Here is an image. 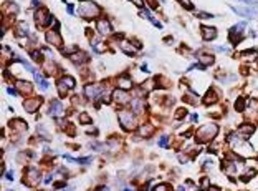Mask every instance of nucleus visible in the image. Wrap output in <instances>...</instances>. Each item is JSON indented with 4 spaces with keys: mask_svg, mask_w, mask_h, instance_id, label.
Segmentation results:
<instances>
[{
    "mask_svg": "<svg viewBox=\"0 0 258 191\" xmlns=\"http://www.w3.org/2000/svg\"><path fill=\"white\" fill-rule=\"evenodd\" d=\"M218 133V126L213 123H208V125H204L197 131V141L199 143H208L210 140H213V136H217Z\"/></svg>",
    "mask_w": 258,
    "mask_h": 191,
    "instance_id": "f257e3e1",
    "label": "nucleus"
},
{
    "mask_svg": "<svg viewBox=\"0 0 258 191\" xmlns=\"http://www.w3.org/2000/svg\"><path fill=\"white\" fill-rule=\"evenodd\" d=\"M117 116H119V123L121 126L124 128L126 131H133L134 128H136V120H134L133 113L128 110H121L119 113H117Z\"/></svg>",
    "mask_w": 258,
    "mask_h": 191,
    "instance_id": "f03ea898",
    "label": "nucleus"
},
{
    "mask_svg": "<svg viewBox=\"0 0 258 191\" xmlns=\"http://www.w3.org/2000/svg\"><path fill=\"white\" fill-rule=\"evenodd\" d=\"M78 13L84 18H94L99 13V9H98V5L94 2H84V4H81Z\"/></svg>",
    "mask_w": 258,
    "mask_h": 191,
    "instance_id": "7ed1b4c3",
    "label": "nucleus"
},
{
    "mask_svg": "<svg viewBox=\"0 0 258 191\" xmlns=\"http://www.w3.org/2000/svg\"><path fill=\"white\" fill-rule=\"evenodd\" d=\"M245 27H246L245 22H241V23H237L235 27H232V28H230V38H232L233 43H237L238 40H240V35L243 33Z\"/></svg>",
    "mask_w": 258,
    "mask_h": 191,
    "instance_id": "20e7f679",
    "label": "nucleus"
},
{
    "mask_svg": "<svg viewBox=\"0 0 258 191\" xmlns=\"http://www.w3.org/2000/svg\"><path fill=\"white\" fill-rule=\"evenodd\" d=\"M40 105H42V100H40V98H28V100L23 102V108H25L28 113H35Z\"/></svg>",
    "mask_w": 258,
    "mask_h": 191,
    "instance_id": "39448f33",
    "label": "nucleus"
},
{
    "mask_svg": "<svg viewBox=\"0 0 258 191\" xmlns=\"http://www.w3.org/2000/svg\"><path fill=\"white\" fill-rule=\"evenodd\" d=\"M45 38H46V42L51 43V45H55V47H60V45H61V38H60L58 32H55V30H50V32H46Z\"/></svg>",
    "mask_w": 258,
    "mask_h": 191,
    "instance_id": "423d86ee",
    "label": "nucleus"
},
{
    "mask_svg": "<svg viewBox=\"0 0 258 191\" xmlns=\"http://www.w3.org/2000/svg\"><path fill=\"white\" fill-rule=\"evenodd\" d=\"M96 28H98V32H99V33L106 35V33H109V32H111V23H109L108 18H99V20H98V23H96Z\"/></svg>",
    "mask_w": 258,
    "mask_h": 191,
    "instance_id": "0eeeda50",
    "label": "nucleus"
},
{
    "mask_svg": "<svg viewBox=\"0 0 258 191\" xmlns=\"http://www.w3.org/2000/svg\"><path fill=\"white\" fill-rule=\"evenodd\" d=\"M48 113H50L51 116H55V118L61 116V115H63V105H61V103H58V100H53V102H51V106H50V111H48Z\"/></svg>",
    "mask_w": 258,
    "mask_h": 191,
    "instance_id": "6e6552de",
    "label": "nucleus"
},
{
    "mask_svg": "<svg viewBox=\"0 0 258 191\" xmlns=\"http://www.w3.org/2000/svg\"><path fill=\"white\" fill-rule=\"evenodd\" d=\"M233 10L241 15V17H248V18H255L258 17V12L257 10H252V9H240V7H233Z\"/></svg>",
    "mask_w": 258,
    "mask_h": 191,
    "instance_id": "1a4fd4ad",
    "label": "nucleus"
},
{
    "mask_svg": "<svg viewBox=\"0 0 258 191\" xmlns=\"http://www.w3.org/2000/svg\"><path fill=\"white\" fill-rule=\"evenodd\" d=\"M202 37H204V40L210 42L217 37V30L213 27H202Z\"/></svg>",
    "mask_w": 258,
    "mask_h": 191,
    "instance_id": "9d476101",
    "label": "nucleus"
},
{
    "mask_svg": "<svg viewBox=\"0 0 258 191\" xmlns=\"http://www.w3.org/2000/svg\"><path fill=\"white\" fill-rule=\"evenodd\" d=\"M98 93H99V86L94 85V83H89V85L84 86V95H86L88 98H94V97H98Z\"/></svg>",
    "mask_w": 258,
    "mask_h": 191,
    "instance_id": "9b49d317",
    "label": "nucleus"
},
{
    "mask_svg": "<svg viewBox=\"0 0 258 191\" xmlns=\"http://www.w3.org/2000/svg\"><path fill=\"white\" fill-rule=\"evenodd\" d=\"M112 97H114V102L117 103H126L129 100L128 98V93H126V90H114V93H112Z\"/></svg>",
    "mask_w": 258,
    "mask_h": 191,
    "instance_id": "f8f14e48",
    "label": "nucleus"
},
{
    "mask_svg": "<svg viewBox=\"0 0 258 191\" xmlns=\"http://www.w3.org/2000/svg\"><path fill=\"white\" fill-rule=\"evenodd\" d=\"M17 88H18V92H20V93L30 95V93H32V90H33V86H32V83H28V81H18Z\"/></svg>",
    "mask_w": 258,
    "mask_h": 191,
    "instance_id": "ddd939ff",
    "label": "nucleus"
},
{
    "mask_svg": "<svg viewBox=\"0 0 258 191\" xmlns=\"http://www.w3.org/2000/svg\"><path fill=\"white\" fill-rule=\"evenodd\" d=\"M56 88H58V93L61 95V97H66V95H68V88H70V86H68L63 80H58V81H56Z\"/></svg>",
    "mask_w": 258,
    "mask_h": 191,
    "instance_id": "4468645a",
    "label": "nucleus"
},
{
    "mask_svg": "<svg viewBox=\"0 0 258 191\" xmlns=\"http://www.w3.org/2000/svg\"><path fill=\"white\" fill-rule=\"evenodd\" d=\"M38 171L37 170H30L28 171V179H27V184H37L38 183Z\"/></svg>",
    "mask_w": 258,
    "mask_h": 191,
    "instance_id": "2eb2a0df",
    "label": "nucleus"
},
{
    "mask_svg": "<svg viewBox=\"0 0 258 191\" xmlns=\"http://www.w3.org/2000/svg\"><path fill=\"white\" fill-rule=\"evenodd\" d=\"M255 131V126L253 125H243V126H240V133L243 135V138H248L252 133Z\"/></svg>",
    "mask_w": 258,
    "mask_h": 191,
    "instance_id": "dca6fc26",
    "label": "nucleus"
},
{
    "mask_svg": "<svg viewBox=\"0 0 258 191\" xmlns=\"http://www.w3.org/2000/svg\"><path fill=\"white\" fill-rule=\"evenodd\" d=\"M121 48H123V52H126V53L131 55V57L136 55V48L131 47V43H129V42H123V43H121Z\"/></svg>",
    "mask_w": 258,
    "mask_h": 191,
    "instance_id": "f3484780",
    "label": "nucleus"
},
{
    "mask_svg": "<svg viewBox=\"0 0 258 191\" xmlns=\"http://www.w3.org/2000/svg\"><path fill=\"white\" fill-rule=\"evenodd\" d=\"M71 60H73L75 63H83V62H86V60H88V55H86V53H83V52H78L76 55L71 57Z\"/></svg>",
    "mask_w": 258,
    "mask_h": 191,
    "instance_id": "a211bd4d",
    "label": "nucleus"
},
{
    "mask_svg": "<svg viewBox=\"0 0 258 191\" xmlns=\"http://www.w3.org/2000/svg\"><path fill=\"white\" fill-rule=\"evenodd\" d=\"M119 88L121 90H131L133 88V83L129 78H119Z\"/></svg>",
    "mask_w": 258,
    "mask_h": 191,
    "instance_id": "6ab92c4d",
    "label": "nucleus"
},
{
    "mask_svg": "<svg viewBox=\"0 0 258 191\" xmlns=\"http://www.w3.org/2000/svg\"><path fill=\"white\" fill-rule=\"evenodd\" d=\"M215 100H217V98H215V92H213V90H208V93L205 95V98H204V103H205V105H212Z\"/></svg>",
    "mask_w": 258,
    "mask_h": 191,
    "instance_id": "aec40b11",
    "label": "nucleus"
},
{
    "mask_svg": "<svg viewBox=\"0 0 258 191\" xmlns=\"http://www.w3.org/2000/svg\"><path fill=\"white\" fill-rule=\"evenodd\" d=\"M151 133H152V128H151V125H144V126L139 128V135H141V136H149Z\"/></svg>",
    "mask_w": 258,
    "mask_h": 191,
    "instance_id": "412c9836",
    "label": "nucleus"
},
{
    "mask_svg": "<svg viewBox=\"0 0 258 191\" xmlns=\"http://www.w3.org/2000/svg\"><path fill=\"white\" fill-rule=\"evenodd\" d=\"M200 62H202V65H212L213 63V57L212 55H202L200 57Z\"/></svg>",
    "mask_w": 258,
    "mask_h": 191,
    "instance_id": "4be33fe9",
    "label": "nucleus"
},
{
    "mask_svg": "<svg viewBox=\"0 0 258 191\" xmlns=\"http://www.w3.org/2000/svg\"><path fill=\"white\" fill-rule=\"evenodd\" d=\"M12 123H13V126H15V128H20L22 131H25V130H27V125L23 123L22 120H15V121H12Z\"/></svg>",
    "mask_w": 258,
    "mask_h": 191,
    "instance_id": "5701e85b",
    "label": "nucleus"
},
{
    "mask_svg": "<svg viewBox=\"0 0 258 191\" xmlns=\"http://www.w3.org/2000/svg\"><path fill=\"white\" fill-rule=\"evenodd\" d=\"M43 13H45V10H43V9H40L37 13H35V20H37V22H38V23H40L42 27H43V22H42V18H43Z\"/></svg>",
    "mask_w": 258,
    "mask_h": 191,
    "instance_id": "b1692460",
    "label": "nucleus"
},
{
    "mask_svg": "<svg viewBox=\"0 0 258 191\" xmlns=\"http://www.w3.org/2000/svg\"><path fill=\"white\" fill-rule=\"evenodd\" d=\"M79 120H81V123H84V125H89V123H91V118H89V115H86V113H81V115H79Z\"/></svg>",
    "mask_w": 258,
    "mask_h": 191,
    "instance_id": "393cba45",
    "label": "nucleus"
},
{
    "mask_svg": "<svg viewBox=\"0 0 258 191\" xmlns=\"http://www.w3.org/2000/svg\"><path fill=\"white\" fill-rule=\"evenodd\" d=\"M235 108H237L238 111H241L243 108H245V100H243V98H238L237 103H235Z\"/></svg>",
    "mask_w": 258,
    "mask_h": 191,
    "instance_id": "a878e982",
    "label": "nucleus"
},
{
    "mask_svg": "<svg viewBox=\"0 0 258 191\" xmlns=\"http://www.w3.org/2000/svg\"><path fill=\"white\" fill-rule=\"evenodd\" d=\"M61 80L65 81V83H66V85L70 86V88H73V86H75V80H73V78H71V76H63Z\"/></svg>",
    "mask_w": 258,
    "mask_h": 191,
    "instance_id": "bb28decb",
    "label": "nucleus"
},
{
    "mask_svg": "<svg viewBox=\"0 0 258 191\" xmlns=\"http://www.w3.org/2000/svg\"><path fill=\"white\" fill-rule=\"evenodd\" d=\"M225 171L227 173H235V163H225Z\"/></svg>",
    "mask_w": 258,
    "mask_h": 191,
    "instance_id": "cd10ccee",
    "label": "nucleus"
},
{
    "mask_svg": "<svg viewBox=\"0 0 258 191\" xmlns=\"http://www.w3.org/2000/svg\"><path fill=\"white\" fill-rule=\"evenodd\" d=\"M154 191H171V188H169V184H157Z\"/></svg>",
    "mask_w": 258,
    "mask_h": 191,
    "instance_id": "c85d7f7f",
    "label": "nucleus"
},
{
    "mask_svg": "<svg viewBox=\"0 0 258 191\" xmlns=\"http://www.w3.org/2000/svg\"><path fill=\"white\" fill-rule=\"evenodd\" d=\"M133 108H134V111H136V113H138V111H141V108H142L141 102H138V100H133Z\"/></svg>",
    "mask_w": 258,
    "mask_h": 191,
    "instance_id": "c756f323",
    "label": "nucleus"
},
{
    "mask_svg": "<svg viewBox=\"0 0 258 191\" xmlns=\"http://www.w3.org/2000/svg\"><path fill=\"white\" fill-rule=\"evenodd\" d=\"M179 2H180V4H182L187 10H192V9H194V5H192L190 2H189V0H179Z\"/></svg>",
    "mask_w": 258,
    "mask_h": 191,
    "instance_id": "7c9ffc66",
    "label": "nucleus"
},
{
    "mask_svg": "<svg viewBox=\"0 0 258 191\" xmlns=\"http://www.w3.org/2000/svg\"><path fill=\"white\" fill-rule=\"evenodd\" d=\"M51 23H55V17H53V15H48V18L45 20V25H43V27H50Z\"/></svg>",
    "mask_w": 258,
    "mask_h": 191,
    "instance_id": "2f4dec72",
    "label": "nucleus"
},
{
    "mask_svg": "<svg viewBox=\"0 0 258 191\" xmlns=\"http://www.w3.org/2000/svg\"><path fill=\"white\" fill-rule=\"evenodd\" d=\"M169 145V138L167 136H162L161 140H159V146H167Z\"/></svg>",
    "mask_w": 258,
    "mask_h": 191,
    "instance_id": "473e14b6",
    "label": "nucleus"
},
{
    "mask_svg": "<svg viewBox=\"0 0 258 191\" xmlns=\"http://www.w3.org/2000/svg\"><path fill=\"white\" fill-rule=\"evenodd\" d=\"M197 17H199V18H212L213 15H210V13H205V12H200V13H197Z\"/></svg>",
    "mask_w": 258,
    "mask_h": 191,
    "instance_id": "72a5a7b5",
    "label": "nucleus"
},
{
    "mask_svg": "<svg viewBox=\"0 0 258 191\" xmlns=\"http://www.w3.org/2000/svg\"><path fill=\"white\" fill-rule=\"evenodd\" d=\"M184 115H185V110H184V108H179V111H177V113H175V118H182V116H184Z\"/></svg>",
    "mask_w": 258,
    "mask_h": 191,
    "instance_id": "f704fd0d",
    "label": "nucleus"
},
{
    "mask_svg": "<svg viewBox=\"0 0 258 191\" xmlns=\"http://www.w3.org/2000/svg\"><path fill=\"white\" fill-rule=\"evenodd\" d=\"M129 2H133V4L138 5V7H142V5H144V0H129Z\"/></svg>",
    "mask_w": 258,
    "mask_h": 191,
    "instance_id": "c9c22d12",
    "label": "nucleus"
},
{
    "mask_svg": "<svg viewBox=\"0 0 258 191\" xmlns=\"http://www.w3.org/2000/svg\"><path fill=\"white\" fill-rule=\"evenodd\" d=\"M75 50H76V47H66V48H63V53H71Z\"/></svg>",
    "mask_w": 258,
    "mask_h": 191,
    "instance_id": "e433bc0d",
    "label": "nucleus"
},
{
    "mask_svg": "<svg viewBox=\"0 0 258 191\" xmlns=\"http://www.w3.org/2000/svg\"><path fill=\"white\" fill-rule=\"evenodd\" d=\"M200 184H202V188H208V179H207V178H202Z\"/></svg>",
    "mask_w": 258,
    "mask_h": 191,
    "instance_id": "4c0bfd02",
    "label": "nucleus"
},
{
    "mask_svg": "<svg viewBox=\"0 0 258 191\" xmlns=\"http://www.w3.org/2000/svg\"><path fill=\"white\" fill-rule=\"evenodd\" d=\"M66 10H68V13H73V10H75V7H73V4H68Z\"/></svg>",
    "mask_w": 258,
    "mask_h": 191,
    "instance_id": "58836bf2",
    "label": "nucleus"
},
{
    "mask_svg": "<svg viewBox=\"0 0 258 191\" xmlns=\"http://www.w3.org/2000/svg\"><path fill=\"white\" fill-rule=\"evenodd\" d=\"M32 57H33V60H40V53L38 52H32Z\"/></svg>",
    "mask_w": 258,
    "mask_h": 191,
    "instance_id": "ea45409f",
    "label": "nucleus"
},
{
    "mask_svg": "<svg viewBox=\"0 0 258 191\" xmlns=\"http://www.w3.org/2000/svg\"><path fill=\"white\" fill-rule=\"evenodd\" d=\"M51 179H53L51 176H46V178L43 179V181H45V184H48V183H51Z\"/></svg>",
    "mask_w": 258,
    "mask_h": 191,
    "instance_id": "a19ab883",
    "label": "nucleus"
},
{
    "mask_svg": "<svg viewBox=\"0 0 258 191\" xmlns=\"http://www.w3.org/2000/svg\"><path fill=\"white\" fill-rule=\"evenodd\" d=\"M7 92H9L10 95H13V97H15V95H17V92H15V90H13V88H9V90H7Z\"/></svg>",
    "mask_w": 258,
    "mask_h": 191,
    "instance_id": "79ce46f5",
    "label": "nucleus"
},
{
    "mask_svg": "<svg viewBox=\"0 0 258 191\" xmlns=\"http://www.w3.org/2000/svg\"><path fill=\"white\" fill-rule=\"evenodd\" d=\"M38 2H40V0H32V5H33V7H38V5H40Z\"/></svg>",
    "mask_w": 258,
    "mask_h": 191,
    "instance_id": "37998d69",
    "label": "nucleus"
},
{
    "mask_svg": "<svg viewBox=\"0 0 258 191\" xmlns=\"http://www.w3.org/2000/svg\"><path fill=\"white\" fill-rule=\"evenodd\" d=\"M7 179H13V174H12V171H9V173H7Z\"/></svg>",
    "mask_w": 258,
    "mask_h": 191,
    "instance_id": "c03bdc74",
    "label": "nucleus"
},
{
    "mask_svg": "<svg viewBox=\"0 0 258 191\" xmlns=\"http://www.w3.org/2000/svg\"><path fill=\"white\" fill-rule=\"evenodd\" d=\"M208 191H220V190H218V188H215V186H210V188H208Z\"/></svg>",
    "mask_w": 258,
    "mask_h": 191,
    "instance_id": "a18cd8bd",
    "label": "nucleus"
},
{
    "mask_svg": "<svg viewBox=\"0 0 258 191\" xmlns=\"http://www.w3.org/2000/svg\"><path fill=\"white\" fill-rule=\"evenodd\" d=\"M96 191H109V190H108V188H106V186H103V188H98V190H96Z\"/></svg>",
    "mask_w": 258,
    "mask_h": 191,
    "instance_id": "49530a36",
    "label": "nucleus"
},
{
    "mask_svg": "<svg viewBox=\"0 0 258 191\" xmlns=\"http://www.w3.org/2000/svg\"><path fill=\"white\" fill-rule=\"evenodd\" d=\"M184 190H185L184 186H179V188H177V191H184Z\"/></svg>",
    "mask_w": 258,
    "mask_h": 191,
    "instance_id": "de8ad7c7",
    "label": "nucleus"
},
{
    "mask_svg": "<svg viewBox=\"0 0 258 191\" xmlns=\"http://www.w3.org/2000/svg\"><path fill=\"white\" fill-rule=\"evenodd\" d=\"M128 191H131V190H128Z\"/></svg>",
    "mask_w": 258,
    "mask_h": 191,
    "instance_id": "09e8293b",
    "label": "nucleus"
}]
</instances>
